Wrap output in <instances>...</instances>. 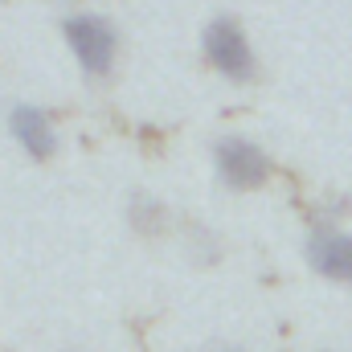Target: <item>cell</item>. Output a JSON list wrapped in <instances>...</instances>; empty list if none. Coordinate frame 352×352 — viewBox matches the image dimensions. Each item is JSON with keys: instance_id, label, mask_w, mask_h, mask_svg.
Here are the masks:
<instances>
[{"instance_id": "7a4b0ae2", "label": "cell", "mask_w": 352, "mask_h": 352, "mask_svg": "<svg viewBox=\"0 0 352 352\" xmlns=\"http://www.w3.org/2000/svg\"><path fill=\"white\" fill-rule=\"evenodd\" d=\"M201 50L209 58V66L230 78V82H254L258 74V58H254V45L246 37V29L234 21V16H213L201 33Z\"/></svg>"}, {"instance_id": "52a82bcc", "label": "cell", "mask_w": 352, "mask_h": 352, "mask_svg": "<svg viewBox=\"0 0 352 352\" xmlns=\"http://www.w3.org/2000/svg\"><path fill=\"white\" fill-rule=\"evenodd\" d=\"M197 352H242V349H234V344H226V340H213V344H205V349H197Z\"/></svg>"}, {"instance_id": "277c9868", "label": "cell", "mask_w": 352, "mask_h": 352, "mask_svg": "<svg viewBox=\"0 0 352 352\" xmlns=\"http://www.w3.org/2000/svg\"><path fill=\"white\" fill-rule=\"evenodd\" d=\"M303 258H307V266H311L320 278L352 287V234L349 230L328 226V221L316 226V230L307 234V242H303Z\"/></svg>"}, {"instance_id": "8992f818", "label": "cell", "mask_w": 352, "mask_h": 352, "mask_svg": "<svg viewBox=\"0 0 352 352\" xmlns=\"http://www.w3.org/2000/svg\"><path fill=\"white\" fill-rule=\"evenodd\" d=\"M127 217H131V226H135L140 234H156V230L164 226V201H156V197L140 192V197H131Z\"/></svg>"}, {"instance_id": "5b68a950", "label": "cell", "mask_w": 352, "mask_h": 352, "mask_svg": "<svg viewBox=\"0 0 352 352\" xmlns=\"http://www.w3.org/2000/svg\"><path fill=\"white\" fill-rule=\"evenodd\" d=\"M8 131H12V140H16L33 160H50V156L58 152V127H54V119H50L41 107H29V102L12 107V111H8Z\"/></svg>"}, {"instance_id": "3957f363", "label": "cell", "mask_w": 352, "mask_h": 352, "mask_svg": "<svg viewBox=\"0 0 352 352\" xmlns=\"http://www.w3.org/2000/svg\"><path fill=\"white\" fill-rule=\"evenodd\" d=\"M213 168H217V180L226 188L250 192V188H263L266 184L270 156H266L254 140H246V135H221L213 144Z\"/></svg>"}, {"instance_id": "6da1fadb", "label": "cell", "mask_w": 352, "mask_h": 352, "mask_svg": "<svg viewBox=\"0 0 352 352\" xmlns=\"http://www.w3.org/2000/svg\"><path fill=\"white\" fill-rule=\"evenodd\" d=\"M62 33H66V45L74 54V62L82 66V74L90 78H107L119 62V29L98 16V12H78V16H66L62 21Z\"/></svg>"}]
</instances>
